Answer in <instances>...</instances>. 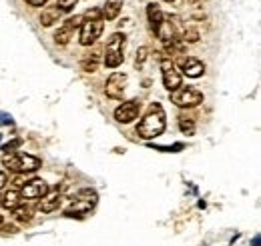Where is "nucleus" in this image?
<instances>
[{"instance_id":"22","label":"nucleus","mask_w":261,"mask_h":246,"mask_svg":"<svg viewBox=\"0 0 261 246\" xmlns=\"http://www.w3.org/2000/svg\"><path fill=\"white\" fill-rule=\"evenodd\" d=\"M147 58H149V48H147V46L139 48V50H137V56H135V66H137V68H141Z\"/></svg>"},{"instance_id":"6","label":"nucleus","mask_w":261,"mask_h":246,"mask_svg":"<svg viewBox=\"0 0 261 246\" xmlns=\"http://www.w3.org/2000/svg\"><path fill=\"white\" fill-rule=\"evenodd\" d=\"M95 204H97V192H95V190L85 188V190H81V192L76 194L74 202H72V204L66 208V216L85 214V212H89V210H91Z\"/></svg>"},{"instance_id":"2","label":"nucleus","mask_w":261,"mask_h":246,"mask_svg":"<svg viewBox=\"0 0 261 246\" xmlns=\"http://www.w3.org/2000/svg\"><path fill=\"white\" fill-rule=\"evenodd\" d=\"M2 164L8 170L16 172V174H27V172H34V170L40 168V158L22 152H10V154H4Z\"/></svg>"},{"instance_id":"13","label":"nucleus","mask_w":261,"mask_h":246,"mask_svg":"<svg viewBox=\"0 0 261 246\" xmlns=\"http://www.w3.org/2000/svg\"><path fill=\"white\" fill-rule=\"evenodd\" d=\"M61 202H63V196L61 194H55V196H44L40 202H38V210L48 214V212H55L61 208Z\"/></svg>"},{"instance_id":"24","label":"nucleus","mask_w":261,"mask_h":246,"mask_svg":"<svg viewBox=\"0 0 261 246\" xmlns=\"http://www.w3.org/2000/svg\"><path fill=\"white\" fill-rule=\"evenodd\" d=\"M83 18H85V20H98V18H102V12H100L98 8H93V10H87Z\"/></svg>"},{"instance_id":"5","label":"nucleus","mask_w":261,"mask_h":246,"mask_svg":"<svg viewBox=\"0 0 261 246\" xmlns=\"http://www.w3.org/2000/svg\"><path fill=\"white\" fill-rule=\"evenodd\" d=\"M171 100L179 108H193L203 102V93H199L197 88H191V86H179L177 90L171 93Z\"/></svg>"},{"instance_id":"4","label":"nucleus","mask_w":261,"mask_h":246,"mask_svg":"<svg viewBox=\"0 0 261 246\" xmlns=\"http://www.w3.org/2000/svg\"><path fill=\"white\" fill-rule=\"evenodd\" d=\"M161 74H163V86L169 93L177 90L183 84V74L169 56H161Z\"/></svg>"},{"instance_id":"1","label":"nucleus","mask_w":261,"mask_h":246,"mask_svg":"<svg viewBox=\"0 0 261 246\" xmlns=\"http://www.w3.org/2000/svg\"><path fill=\"white\" fill-rule=\"evenodd\" d=\"M165 110L161 104H151L149 112L143 116V120L137 126V134L145 140H151V138H157L165 132Z\"/></svg>"},{"instance_id":"18","label":"nucleus","mask_w":261,"mask_h":246,"mask_svg":"<svg viewBox=\"0 0 261 246\" xmlns=\"http://www.w3.org/2000/svg\"><path fill=\"white\" fill-rule=\"evenodd\" d=\"M98 54H100V50H93V54H89L87 58H83V62H81V66H83V70L85 72H95L98 66Z\"/></svg>"},{"instance_id":"25","label":"nucleus","mask_w":261,"mask_h":246,"mask_svg":"<svg viewBox=\"0 0 261 246\" xmlns=\"http://www.w3.org/2000/svg\"><path fill=\"white\" fill-rule=\"evenodd\" d=\"M27 4H31V6H44L48 0H24Z\"/></svg>"},{"instance_id":"14","label":"nucleus","mask_w":261,"mask_h":246,"mask_svg":"<svg viewBox=\"0 0 261 246\" xmlns=\"http://www.w3.org/2000/svg\"><path fill=\"white\" fill-rule=\"evenodd\" d=\"M121 10H123V0H107L105 8H102L100 12H102V18L115 20V18L121 14Z\"/></svg>"},{"instance_id":"8","label":"nucleus","mask_w":261,"mask_h":246,"mask_svg":"<svg viewBox=\"0 0 261 246\" xmlns=\"http://www.w3.org/2000/svg\"><path fill=\"white\" fill-rule=\"evenodd\" d=\"M125 90H127V74H123V72H113V74L109 76V80H107V86H105L107 96L119 100V98H123Z\"/></svg>"},{"instance_id":"29","label":"nucleus","mask_w":261,"mask_h":246,"mask_svg":"<svg viewBox=\"0 0 261 246\" xmlns=\"http://www.w3.org/2000/svg\"><path fill=\"white\" fill-rule=\"evenodd\" d=\"M2 224H4V220H2V216H0V226H2Z\"/></svg>"},{"instance_id":"28","label":"nucleus","mask_w":261,"mask_h":246,"mask_svg":"<svg viewBox=\"0 0 261 246\" xmlns=\"http://www.w3.org/2000/svg\"><path fill=\"white\" fill-rule=\"evenodd\" d=\"M6 184V174L4 172H0V188Z\"/></svg>"},{"instance_id":"20","label":"nucleus","mask_w":261,"mask_h":246,"mask_svg":"<svg viewBox=\"0 0 261 246\" xmlns=\"http://www.w3.org/2000/svg\"><path fill=\"white\" fill-rule=\"evenodd\" d=\"M14 216H16L18 222L27 224V222L33 220V210H31V208H24V206H16V208H14Z\"/></svg>"},{"instance_id":"23","label":"nucleus","mask_w":261,"mask_h":246,"mask_svg":"<svg viewBox=\"0 0 261 246\" xmlns=\"http://www.w3.org/2000/svg\"><path fill=\"white\" fill-rule=\"evenodd\" d=\"M76 2H79V0H59V2H57V8H59L61 12H70V10L76 6Z\"/></svg>"},{"instance_id":"3","label":"nucleus","mask_w":261,"mask_h":246,"mask_svg":"<svg viewBox=\"0 0 261 246\" xmlns=\"http://www.w3.org/2000/svg\"><path fill=\"white\" fill-rule=\"evenodd\" d=\"M125 42H127V38L121 32H115L109 38L107 48H105V52H107L105 54V64L109 68H117V66L123 64V60H125Z\"/></svg>"},{"instance_id":"30","label":"nucleus","mask_w":261,"mask_h":246,"mask_svg":"<svg viewBox=\"0 0 261 246\" xmlns=\"http://www.w3.org/2000/svg\"><path fill=\"white\" fill-rule=\"evenodd\" d=\"M165 2H175V0H165Z\"/></svg>"},{"instance_id":"7","label":"nucleus","mask_w":261,"mask_h":246,"mask_svg":"<svg viewBox=\"0 0 261 246\" xmlns=\"http://www.w3.org/2000/svg\"><path fill=\"white\" fill-rule=\"evenodd\" d=\"M102 28H105L102 18H98V20H85V22L81 24L79 42H81L83 46H91V44H95L97 38H100V34H102Z\"/></svg>"},{"instance_id":"19","label":"nucleus","mask_w":261,"mask_h":246,"mask_svg":"<svg viewBox=\"0 0 261 246\" xmlns=\"http://www.w3.org/2000/svg\"><path fill=\"white\" fill-rule=\"evenodd\" d=\"M179 128H181V132L191 136L195 132V120L191 116H187V114H179Z\"/></svg>"},{"instance_id":"31","label":"nucleus","mask_w":261,"mask_h":246,"mask_svg":"<svg viewBox=\"0 0 261 246\" xmlns=\"http://www.w3.org/2000/svg\"><path fill=\"white\" fill-rule=\"evenodd\" d=\"M0 204H2V196H0Z\"/></svg>"},{"instance_id":"12","label":"nucleus","mask_w":261,"mask_h":246,"mask_svg":"<svg viewBox=\"0 0 261 246\" xmlns=\"http://www.w3.org/2000/svg\"><path fill=\"white\" fill-rule=\"evenodd\" d=\"M147 18H149V24H151L153 32H157L159 30V26L163 24L165 14L161 12V8H159L155 2H151V4L147 6Z\"/></svg>"},{"instance_id":"21","label":"nucleus","mask_w":261,"mask_h":246,"mask_svg":"<svg viewBox=\"0 0 261 246\" xmlns=\"http://www.w3.org/2000/svg\"><path fill=\"white\" fill-rule=\"evenodd\" d=\"M179 38H181L185 44H187V42L191 44V42H197V40H199V32H197L195 28H191V26H185Z\"/></svg>"},{"instance_id":"10","label":"nucleus","mask_w":261,"mask_h":246,"mask_svg":"<svg viewBox=\"0 0 261 246\" xmlns=\"http://www.w3.org/2000/svg\"><path fill=\"white\" fill-rule=\"evenodd\" d=\"M139 112H141V102L139 100H129V102H123L121 106H117L115 118H117V122L129 124L139 116Z\"/></svg>"},{"instance_id":"26","label":"nucleus","mask_w":261,"mask_h":246,"mask_svg":"<svg viewBox=\"0 0 261 246\" xmlns=\"http://www.w3.org/2000/svg\"><path fill=\"white\" fill-rule=\"evenodd\" d=\"M18 144H20V140H14V142H12V144H6V146H4V148H2V150H6V152H10V150H14V148H16V146H18Z\"/></svg>"},{"instance_id":"9","label":"nucleus","mask_w":261,"mask_h":246,"mask_svg":"<svg viewBox=\"0 0 261 246\" xmlns=\"http://www.w3.org/2000/svg\"><path fill=\"white\" fill-rule=\"evenodd\" d=\"M175 66L189 78H199L203 76L205 72V64L199 60V58H193V56H181L179 60L175 62Z\"/></svg>"},{"instance_id":"11","label":"nucleus","mask_w":261,"mask_h":246,"mask_svg":"<svg viewBox=\"0 0 261 246\" xmlns=\"http://www.w3.org/2000/svg\"><path fill=\"white\" fill-rule=\"evenodd\" d=\"M46 194H48V184H46L42 178L29 180V184L22 186V192H20V196H22V198H29V200H34V198H44Z\"/></svg>"},{"instance_id":"17","label":"nucleus","mask_w":261,"mask_h":246,"mask_svg":"<svg viewBox=\"0 0 261 246\" xmlns=\"http://www.w3.org/2000/svg\"><path fill=\"white\" fill-rule=\"evenodd\" d=\"M2 204H4V208L14 210L16 206H20V192H18V190H10V192L2 198Z\"/></svg>"},{"instance_id":"15","label":"nucleus","mask_w":261,"mask_h":246,"mask_svg":"<svg viewBox=\"0 0 261 246\" xmlns=\"http://www.w3.org/2000/svg\"><path fill=\"white\" fill-rule=\"evenodd\" d=\"M61 14H63V12H61L57 6L44 8V10H42V14H40V24H42V26H53L55 22H59Z\"/></svg>"},{"instance_id":"27","label":"nucleus","mask_w":261,"mask_h":246,"mask_svg":"<svg viewBox=\"0 0 261 246\" xmlns=\"http://www.w3.org/2000/svg\"><path fill=\"white\" fill-rule=\"evenodd\" d=\"M14 184L16 186H24L27 182H24V174H18L16 178H14Z\"/></svg>"},{"instance_id":"16","label":"nucleus","mask_w":261,"mask_h":246,"mask_svg":"<svg viewBox=\"0 0 261 246\" xmlns=\"http://www.w3.org/2000/svg\"><path fill=\"white\" fill-rule=\"evenodd\" d=\"M72 32H74V28H72L68 22H65V24H63L59 30L55 32V42H57V44H61V46H65V44H68V42H70Z\"/></svg>"}]
</instances>
